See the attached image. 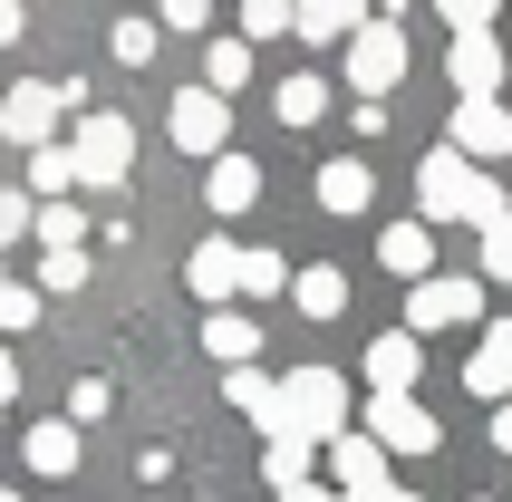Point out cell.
Segmentation results:
<instances>
[{
  "label": "cell",
  "mask_w": 512,
  "mask_h": 502,
  "mask_svg": "<svg viewBox=\"0 0 512 502\" xmlns=\"http://www.w3.org/2000/svg\"><path fill=\"white\" fill-rule=\"evenodd\" d=\"M416 223H474V232H493V223H503V184H484L455 145H435L426 165H416Z\"/></svg>",
  "instance_id": "1"
},
{
  "label": "cell",
  "mask_w": 512,
  "mask_h": 502,
  "mask_svg": "<svg viewBox=\"0 0 512 502\" xmlns=\"http://www.w3.org/2000/svg\"><path fill=\"white\" fill-rule=\"evenodd\" d=\"M281 435H300V445H339V435H348L339 367H290V377H281Z\"/></svg>",
  "instance_id": "2"
},
{
  "label": "cell",
  "mask_w": 512,
  "mask_h": 502,
  "mask_svg": "<svg viewBox=\"0 0 512 502\" xmlns=\"http://www.w3.org/2000/svg\"><path fill=\"white\" fill-rule=\"evenodd\" d=\"M68 155H78V184H97V194H116L126 184V165H136V126L116 107L78 116V136H68Z\"/></svg>",
  "instance_id": "3"
},
{
  "label": "cell",
  "mask_w": 512,
  "mask_h": 502,
  "mask_svg": "<svg viewBox=\"0 0 512 502\" xmlns=\"http://www.w3.org/2000/svg\"><path fill=\"white\" fill-rule=\"evenodd\" d=\"M484 309V271H435V280H416L406 290V329L426 338V329H464Z\"/></svg>",
  "instance_id": "4"
},
{
  "label": "cell",
  "mask_w": 512,
  "mask_h": 502,
  "mask_svg": "<svg viewBox=\"0 0 512 502\" xmlns=\"http://www.w3.org/2000/svg\"><path fill=\"white\" fill-rule=\"evenodd\" d=\"M406 78V29L397 20H368L358 39H348V87L368 97V107H387V87Z\"/></svg>",
  "instance_id": "5"
},
{
  "label": "cell",
  "mask_w": 512,
  "mask_h": 502,
  "mask_svg": "<svg viewBox=\"0 0 512 502\" xmlns=\"http://www.w3.org/2000/svg\"><path fill=\"white\" fill-rule=\"evenodd\" d=\"M165 136L184 145V155H232V97H213V87H174Z\"/></svg>",
  "instance_id": "6"
},
{
  "label": "cell",
  "mask_w": 512,
  "mask_h": 502,
  "mask_svg": "<svg viewBox=\"0 0 512 502\" xmlns=\"http://www.w3.org/2000/svg\"><path fill=\"white\" fill-rule=\"evenodd\" d=\"M464 155V165H493V155H512V107L503 97H464L455 107V136H445Z\"/></svg>",
  "instance_id": "7"
},
{
  "label": "cell",
  "mask_w": 512,
  "mask_h": 502,
  "mask_svg": "<svg viewBox=\"0 0 512 502\" xmlns=\"http://www.w3.org/2000/svg\"><path fill=\"white\" fill-rule=\"evenodd\" d=\"M58 107H68V87H39V78H20L10 97H0V136L39 155V145H49V126H58Z\"/></svg>",
  "instance_id": "8"
},
{
  "label": "cell",
  "mask_w": 512,
  "mask_h": 502,
  "mask_svg": "<svg viewBox=\"0 0 512 502\" xmlns=\"http://www.w3.org/2000/svg\"><path fill=\"white\" fill-rule=\"evenodd\" d=\"M368 435L387 454H435V445H445V425H435L416 396H377V406H368Z\"/></svg>",
  "instance_id": "9"
},
{
  "label": "cell",
  "mask_w": 512,
  "mask_h": 502,
  "mask_svg": "<svg viewBox=\"0 0 512 502\" xmlns=\"http://www.w3.org/2000/svg\"><path fill=\"white\" fill-rule=\"evenodd\" d=\"M329 493H348V502L387 493V445H377V435H339V445H329Z\"/></svg>",
  "instance_id": "10"
},
{
  "label": "cell",
  "mask_w": 512,
  "mask_h": 502,
  "mask_svg": "<svg viewBox=\"0 0 512 502\" xmlns=\"http://www.w3.org/2000/svg\"><path fill=\"white\" fill-rule=\"evenodd\" d=\"M445 68H455V97H503V39L493 29H464Z\"/></svg>",
  "instance_id": "11"
},
{
  "label": "cell",
  "mask_w": 512,
  "mask_h": 502,
  "mask_svg": "<svg viewBox=\"0 0 512 502\" xmlns=\"http://www.w3.org/2000/svg\"><path fill=\"white\" fill-rule=\"evenodd\" d=\"M416 367H426L416 329H387V338H368V387H377V396H416Z\"/></svg>",
  "instance_id": "12"
},
{
  "label": "cell",
  "mask_w": 512,
  "mask_h": 502,
  "mask_svg": "<svg viewBox=\"0 0 512 502\" xmlns=\"http://www.w3.org/2000/svg\"><path fill=\"white\" fill-rule=\"evenodd\" d=\"M464 387L484 396V406H512V319H503V329H484V348L464 358Z\"/></svg>",
  "instance_id": "13"
},
{
  "label": "cell",
  "mask_w": 512,
  "mask_h": 502,
  "mask_svg": "<svg viewBox=\"0 0 512 502\" xmlns=\"http://www.w3.org/2000/svg\"><path fill=\"white\" fill-rule=\"evenodd\" d=\"M203 203H213L223 223H232V213H252V203H261V165H252V155H213V174H203Z\"/></svg>",
  "instance_id": "14"
},
{
  "label": "cell",
  "mask_w": 512,
  "mask_h": 502,
  "mask_svg": "<svg viewBox=\"0 0 512 502\" xmlns=\"http://www.w3.org/2000/svg\"><path fill=\"white\" fill-rule=\"evenodd\" d=\"M377 261L416 290V280H435V223H387V242H377Z\"/></svg>",
  "instance_id": "15"
},
{
  "label": "cell",
  "mask_w": 512,
  "mask_h": 502,
  "mask_svg": "<svg viewBox=\"0 0 512 502\" xmlns=\"http://www.w3.org/2000/svg\"><path fill=\"white\" fill-rule=\"evenodd\" d=\"M368 29V0H300V39L310 49H348Z\"/></svg>",
  "instance_id": "16"
},
{
  "label": "cell",
  "mask_w": 512,
  "mask_h": 502,
  "mask_svg": "<svg viewBox=\"0 0 512 502\" xmlns=\"http://www.w3.org/2000/svg\"><path fill=\"white\" fill-rule=\"evenodd\" d=\"M368 203H377V174L358 155H329L319 165V213H368Z\"/></svg>",
  "instance_id": "17"
},
{
  "label": "cell",
  "mask_w": 512,
  "mask_h": 502,
  "mask_svg": "<svg viewBox=\"0 0 512 502\" xmlns=\"http://www.w3.org/2000/svg\"><path fill=\"white\" fill-rule=\"evenodd\" d=\"M184 280H194V300H232V290H242V251L232 242H194Z\"/></svg>",
  "instance_id": "18"
},
{
  "label": "cell",
  "mask_w": 512,
  "mask_h": 502,
  "mask_svg": "<svg viewBox=\"0 0 512 502\" xmlns=\"http://www.w3.org/2000/svg\"><path fill=\"white\" fill-rule=\"evenodd\" d=\"M20 454H29V474H49V483H58V474H78V425H29V445H20Z\"/></svg>",
  "instance_id": "19"
},
{
  "label": "cell",
  "mask_w": 512,
  "mask_h": 502,
  "mask_svg": "<svg viewBox=\"0 0 512 502\" xmlns=\"http://www.w3.org/2000/svg\"><path fill=\"white\" fill-rule=\"evenodd\" d=\"M203 348H213V358H223V367H252L261 329H252V319H242V309H213V319H203Z\"/></svg>",
  "instance_id": "20"
},
{
  "label": "cell",
  "mask_w": 512,
  "mask_h": 502,
  "mask_svg": "<svg viewBox=\"0 0 512 502\" xmlns=\"http://www.w3.org/2000/svg\"><path fill=\"white\" fill-rule=\"evenodd\" d=\"M310 464H319V445H300V435H271V445H261L271 493H300V483H310Z\"/></svg>",
  "instance_id": "21"
},
{
  "label": "cell",
  "mask_w": 512,
  "mask_h": 502,
  "mask_svg": "<svg viewBox=\"0 0 512 502\" xmlns=\"http://www.w3.org/2000/svg\"><path fill=\"white\" fill-rule=\"evenodd\" d=\"M290 300L310 309V319H339V309H348V271H329V261H310V271L290 280Z\"/></svg>",
  "instance_id": "22"
},
{
  "label": "cell",
  "mask_w": 512,
  "mask_h": 502,
  "mask_svg": "<svg viewBox=\"0 0 512 502\" xmlns=\"http://www.w3.org/2000/svg\"><path fill=\"white\" fill-rule=\"evenodd\" d=\"M232 406H242V416H261V435H281V387H271L261 367H232Z\"/></svg>",
  "instance_id": "23"
},
{
  "label": "cell",
  "mask_w": 512,
  "mask_h": 502,
  "mask_svg": "<svg viewBox=\"0 0 512 502\" xmlns=\"http://www.w3.org/2000/svg\"><path fill=\"white\" fill-rule=\"evenodd\" d=\"M68 184H78V155H68V145H39V155H29V194L68 203Z\"/></svg>",
  "instance_id": "24"
},
{
  "label": "cell",
  "mask_w": 512,
  "mask_h": 502,
  "mask_svg": "<svg viewBox=\"0 0 512 502\" xmlns=\"http://www.w3.org/2000/svg\"><path fill=\"white\" fill-rule=\"evenodd\" d=\"M242 78H252V39H213V49H203V87H213V97H232Z\"/></svg>",
  "instance_id": "25"
},
{
  "label": "cell",
  "mask_w": 512,
  "mask_h": 502,
  "mask_svg": "<svg viewBox=\"0 0 512 502\" xmlns=\"http://www.w3.org/2000/svg\"><path fill=\"white\" fill-rule=\"evenodd\" d=\"M107 49H116V68H145V58L165 49V20H116V29H107Z\"/></svg>",
  "instance_id": "26"
},
{
  "label": "cell",
  "mask_w": 512,
  "mask_h": 502,
  "mask_svg": "<svg viewBox=\"0 0 512 502\" xmlns=\"http://www.w3.org/2000/svg\"><path fill=\"white\" fill-rule=\"evenodd\" d=\"M271 107H281V126H319V116H329V87H319V78H281Z\"/></svg>",
  "instance_id": "27"
},
{
  "label": "cell",
  "mask_w": 512,
  "mask_h": 502,
  "mask_svg": "<svg viewBox=\"0 0 512 502\" xmlns=\"http://www.w3.org/2000/svg\"><path fill=\"white\" fill-rule=\"evenodd\" d=\"M300 29V0H242V39H290Z\"/></svg>",
  "instance_id": "28"
},
{
  "label": "cell",
  "mask_w": 512,
  "mask_h": 502,
  "mask_svg": "<svg viewBox=\"0 0 512 502\" xmlns=\"http://www.w3.org/2000/svg\"><path fill=\"white\" fill-rule=\"evenodd\" d=\"M281 280H290V261H281V251H242V290H252V300H271Z\"/></svg>",
  "instance_id": "29"
},
{
  "label": "cell",
  "mask_w": 512,
  "mask_h": 502,
  "mask_svg": "<svg viewBox=\"0 0 512 502\" xmlns=\"http://www.w3.org/2000/svg\"><path fill=\"white\" fill-rule=\"evenodd\" d=\"M39 242H49V251H78V203H39Z\"/></svg>",
  "instance_id": "30"
},
{
  "label": "cell",
  "mask_w": 512,
  "mask_h": 502,
  "mask_svg": "<svg viewBox=\"0 0 512 502\" xmlns=\"http://www.w3.org/2000/svg\"><path fill=\"white\" fill-rule=\"evenodd\" d=\"M20 232H39V203H29V194H10V184H0V251L20 242Z\"/></svg>",
  "instance_id": "31"
},
{
  "label": "cell",
  "mask_w": 512,
  "mask_h": 502,
  "mask_svg": "<svg viewBox=\"0 0 512 502\" xmlns=\"http://www.w3.org/2000/svg\"><path fill=\"white\" fill-rule=\"evenodd\" d=\"M39 290H87V251H49L39 261Z\"/></svg>",
  "instance_id": "32"
},
{
  "label": "cell",
  "mask_w": 512,
  "mask_h": 502,
  "mask_svg": "<svg viewBox=\"0 0 512 502\" xmlns=\"http://www.w3.org/2000/svg\"><path fill=\"white\" fill-rule=\"evenodd\" d=\"M107 406H116V387H107V377H78V387H68V425L107 416Z\"/></svg>",
  "instance_id": "33"
},
{
  "label": "cell",
  "mask_w": 512,
  "mask_h": 502,
  "mask_svg": "<svg viewBox=\"0 0 512 502\" xmlns=\"http://www.w3.org/2000/svg\"><path fill=\"white\" fill-rule=\"evenodd\" d=\"M484 280H512V213L484 232Z\"/></svg>",
  "instance_id": "34"
},
{
  "label": "cell",
  "mask_w": 512,
  "mask_h": 502,
  "mask_svg": "<svg viewBox=\"0 0 512 502\" xmlns=\"http://www.w3.org/2000/svg\"><path fill=\"white\" fill-rule=\"evenodd\" d=\"M29 319H39V290H20V280H10V290H0V329H29Z\"/></svg>",
  "instance_id": "35"
},
{
  "label": "cell",
  "mask_w": 512,
  "mask_h": 502,
  "mask_svg": "<svg viewBox=\"0 0 512 502\" xmlns=\"http://www.w3.org/2000/svg\"><path fill=\"white\" fill-rule=\"evenodd\" d=\"M203 20H213V0H165V29H184V39H203Z\"/></svg>",
  "instance_id": "36"
},
{
  "label": "cell",
  "mask_w": 512,
  "mask_h": 502,
  "mask_svg": "<svg viewBox=\"0 0 512 502\" xmlns=\"http://www.w3.org/2000/svg\"><path fill=\"white\" fill-rule=\"evenodd\" d=\"M435 10L455 20V39H464V29H493V0H435Z\"/></svg>",
  "instance_id": "37"
},
{
  "label": "cell",
  "mask_w": 512,
  "mask_h": 502,
  "mask_svg": "<svg viewBox=\"0 0 512 502\" xmlns=\"http://www.w3.org/2000/svg\"><path fill=\"white\" fill-rule=\"evenodd\" d=\"M20 20H29L20 0H0V49H10V39H20Z\"/></svg>",
  "instance_id": "38"
},
{
  "label": "cell",
  "mask_w": 512,
  "mask_h": 502,
  "mask_svg": "<svg viewBox=\"0 0 512 502\" xmlns=\"http://www.w3.org/2000/svg\"><path fill=\"white\" fill-rule=\"evenodd\" d=\"M281 502H348V493H329V483H300V493H281Z\"/></svg>",
  "instance_id": "39"
},
{
  "label": "cell",
  "mask_w": 512,
  "mask_h": 502,
  "mask_svg": "<svg viewBox=\"0 0 512 502\" xmlns=\"http://www.w3.org/2000/svg\"><path fill=\"white\" fill-rule=\"evenodd\" d=\"M10 396H20V367H10V348H0V406H10Z\"/></svg>",
  "instance_id": "40"
},
{
  "label": "cell",
  "mask_w": 512,
  "mask_h": 502,
  "mask_svg": "<svg viewBox=\"0 0 512 502\" xmlns=\"http://www.w3.org/2000/svg\"><path fill=\"white\" fill-rule=\"evenodd\" d=\"M493 445H503V454H512V406H493Z\"/></svg>",
  "instance_id": "41"
},
{
  "label": "cell",
  "mask_w": 512,
  "mask_h": 502,
  "mask_svg": "<svg viewBox=\"0 0 512 502\" xmlns=\"http://www.w3.org/2000/svg\"><path fill=\"white\" fill-rule=\"evenodd\" d=\"M368 502H416V493H397V483H387V493H368Z\"/></svg>",
  "instance_id": "42"
},
{
  "label": "cell",
  "mask_w": 512,
  "mask_h": 502,
  "mask_svg": "<svg viewBox=\"0 0 512 502\" xmlns=\"http://www.w3.org/2000/svg\"><path fill=\"white\" fill-rule=\"evenodd\" d=\"M0 290H10V271H0Z\"/></svg>",
  "instance_id": "43"
},
{
  "label": "cell",
  "mask_w": 512,
  "mask_h": 502,
  "mask_svg": "<svg viewBox=\"0 0 512 502\" xmlns=\"http://www.w3.org/2000/svg\"><path fill=\"white\" fill-rule=\"evenodd\" d=\"M0 502H20V493H0Z\"/></svg>",
  "instance_id": "44"
}]
</instances>
